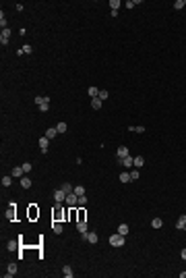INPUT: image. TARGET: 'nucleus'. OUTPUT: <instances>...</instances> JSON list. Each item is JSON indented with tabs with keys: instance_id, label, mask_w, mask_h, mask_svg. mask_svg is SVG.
Wrapping results in <instances>:
<instances>
[{
	"instance_id": "1",
	"label": "nucleus",
	"mask_w": 186,
	"mask_h": 278,
	"mask_svg": "<svg viewBox=\"0 0 186 278\" xmlns=\"http://www.w3.org/2000/svg\"><path fill=\"white\" fill-rule=\"evenodd\" d=\"M52 218H54V222L68 220V210H62L60 206H56V208H54V212H52Z\"/></svg>"
},
{
	"instance_id": "2",
	"label": "nucleus",
	"mask_w": 186,
	"mask_h": 278,
	"mask_svg": "<svg viewBox=\"0 0 186 278\" xmlns=\"http://www.w3.org/2000/svg\"><path fill=\"white\" fill-rule=\"evenodd\" d=\"M124 243H126V239H124L120 232H116V234L110 237V245H112V247H122Z\"/></svg>"
},
{
	"instance_id": "3",
	"label": "nucleus",
	"mask_w": 186,
	"mask_h": 278,
	"mask_svg": "<svg viewBox=\"0 0 186 278\" xmlns=\"http://www.w3.org/2000/svg\"><path fill=\"white\" fill-rule=\"evenodd\" d=\"M64 203L66 206H70V208H79V195L72 191V193H68L66 195V199H64Z\"/></svg>"
},
{
	"instance_id": "4",
	"label": "nucleus",
	"mask_w": 186,
	"mask_h": 278,
	"mask_svg": "<svg viewBox=\"0 0 186 278\" xmlns=\"http://www.w3.org/2000/svg\"><path fill=\"white\" fill-rule=\"evenodd\" d=\"M83 239H85L87 243H91V245H95V243L99 241V237H97V232H85V234H83Z\"/></svg>"
},
{
	"instance_id": "5",
	"label": "nucleus",
	"mask_w": 186,
	"mask_h": 278,
	"mask_svg": "<svg viewBox=\"0 0 186 278\" xmlns=\"http://www.w3.org/2000/svg\"><path fill=\"white\" fill-rule=\"evenodd\" d=\"M8 38H10V29L6 27V29H2V33H0V44H2V46H6V44L10 42Z\"/></svg>"
},
{
	"instance_id": "6",
	"label": "nucleus",
	"mask_w": 186,
	"mask_h": 278,
	"mask_svg": "<svg viewBox=\"0 0 186 278\" xmlns=\"http://www.w3.org/2000/svg\"><path fill=\"white\" fill-rule=\"evenodd\" d=\"M64 199H66V193H64L62 189H56V191H54V201H56V203H62Z\"/></svg>"
},
{
	"instance_id": "7",
	"label": "nucleus",
	"mask_w": 186,
	"mask_h": 278,
	"mask_svg": "<svg viewBox=\"0 0 186 278\" xmlns=\"http://www.w3.org/2000/svg\"><path fill=\"white\" fill-rule=\"evenodd\" d=\"M27 216H29V220H35V218L40 216V210H37V206H35V203H31V206H29V212H27Z\"/></svg>"
},
{
	"instance_id": "8",
	"label": "nucleus",
	"mask_w": 186,
	"mask_h": 278,
	"mask_svg": "<svg viewBox=\"0 0 186 278\" xmlns=\"http://www.w3.org/2000/svg\"><path fill=\"white\" fill-rule=\"evenodd\" d=\"M77 222H87V210L85 208H77Z\"/></svg>"
},
{
	"instance_id": "9",
	"label": "nucleus",
	"mask_w": 186,
	"mask_h": 278,
	"mask_svg": "<svg viewBox=\"0 0 186 278\" xmlns=\"http://www.w3.org/2000/svg\"><path fill=\"white\" fill-rule=\"evenodd\" d=\"M116 156H118V162H122V158H126L128 156V147H118V152H116Z\"/></svg>"
},
{
	"instance_id": "10",
	"label": "nucleus",
	"mask_w": 186,
	"mask_h": 278,
	"mask_svg": "<svg viewBox=\"0 0 186 278\" xmlns=\"http://www.w3.org/2000/svg\"><path fill=\"white\" fill-rule=\"evenodd\" d=\"M122 166H124V168H133V166H135V158H133V156L122 158Z\"/></svg>"
},
{
	"instance_id": "11",
	"label": "nucleus",
	"mask_w": 186,
	"mask_h": 278,
	"mask_svg": "<svg viewBox=\"0 0 186 278\" xmlns=\"http://www.w3.org/2000/svg\"><path fill=\"white\" fill-rule=\"evenodd\" d=\"M25 172H23V166H15L12 170H10V177H15V179H21Z\"/></svg>"
},
{
	"instance_id": "12",
	"label": "nucleus",
	"mask_w": 186,
	"mask_h": 278,
	"mask_svg": "<svg viewBox=\"0 0 186 278\" xmlns=\"http://www.w3.org/2000/svg\"><path fill=\"white\" fill-rule=\"evenodd\" d=\"M118 232H120L122 237H126V234L130 232V226H128V224H124V222H120V224H118Z\"/></svg>"
},
{
	"instance_id": "13",
	"label": "nucleus",
	"mask_w": 186,
	"mask_h": 278,
	"mask_svg": "<svg viewBox=\"0 0 186 278\" xmlns=\"http://www.w3.org/2000/svg\"><path fill=\"white\" fill-rule=\"evenodd\" d=\"M19 247H21V241H19V239L8 241V245H6V249H8V251H15V249H19Z\"/></svg>"
},
{
	"instance_id": "14",
	"label": "nucleus",
	"mask_w": 186,
	"mask_h": 278,
	"mask_svg": "<svg viewBox=\"0 0 186 278\" xmlns=\"http://www.w3.org/2000/svg\"><path fill=\"white\" fill-rule=\"evenodd\" d=\"M15 274H17V264L12 262V264L6 266V276H15Z\"/></svg>"
},
{
	"instance_id": "15",
	"label": "nucleus",
	"mask_w": 186,
	"mask_h": 278,
	"mask_svg": "<svg viewBox=\"0 0 186 278\" xmlns=\"http://www.w3.org/2000/svg\"><path fill=\"white\" fill-rule=\"evenodd\" d=\"M35 104L42 106V104H50V98L48 95H35Z\"/></svg>"
},
{
	"instance_id": "16",
	"label": "nucleus",
	"mask_w": 186,
	"mask_h": 278,
	"mask_svg": "<svg viewBox=\"0 0 186 278\" xmlns=\"http://www.w3.org/2000/svg\"><path fill=\"white\" fill-rule=\"evenodd\" d=\"M184 226H186V216L182 214V216L178 218V222H176V228H178V231H184Z\"/></svg>"
},
{
	"instance_id": "17",
	"label": "nucleus",
	"mask_w": 186,
	"mask_h": 278,
	"mask_svg": "<svg viewBox=\"0 0 186 278\" xmlns=\"http://www.w3.org/2000/svg\"><path fill=\"white\" fill-rule=\"evenodd\" d=\"M48 145H50V139H48V137H42V139H40V147H42V152H44V154L48 152Z\"/></svg>"
},
{
	"instance_id": "18",
	"label": "nucleus",
	"mask_w": 186,
	"mask_h": 278,
	"mask_svg": "<svg viewBox=\"0 0 186 278\" xmlns=\"http://www.w3.org/2000/svg\"><path fill=\"white\" fill-rule=\"evenodd\" d=\"M15 206H17V203H15V201H10V208H8V212H6V218H8V220H12V218H15Z\"/></svg>"
},
{
	"instance_id": "19",
	"label": "nucleus",
	"mask_w": 186,
	"mask_h": 278,
	"mask_svg": "<svg viewBox=\"0 0 186 278\" xmlns=\"http://www.w3.org/2000/svg\"><path fill=\"white\" fill-rule=\"evenodd\" d=\"M101 104H103V102H101L99 98H93V100H91V108H93V110H99V108H101Z\"/></svg>"
},
{
	"instance_id": "20",
	"label": "nucleus",
	"mask_w": 186,
	"mask_h": 278,
	"mask_svg": "<svg viewBox=\"0 0 186 278\" xmlns=\"http://www.w3.org/2000/svg\"><path fill=\"white\" fill-rule=\"evenodd\" d=\"M56 135H58V131H56V127H50V129H48V131H46V137H48V139H54V137H56Z\"/></svg>"
},
{
	"instance_id": "21",
	"label": "nucleus",
	"mask_w": 186,
	"mask_h": 278,
	"mask_svg": "<svg viewBox=\"0 0 186 278\" xmlns=\"http://www.w3.org/2000/svg\"><path fill=\"white\" fill-rule=\"evenodd\" d=\"M62 274H64L66 278H72L75 272H72V268H70V266H64V268H62Z\"/></svg>"
},
{
	"instance_id": "22",
	"label": "nucleus",
	"mask_w": 186,
	"mask_h": 278,
	"mask_svg": "<svg viewBox=\"0 0 186 278\" xmlns=\"http://www.w3.org/2000/svg\"><path fill=\"white\" fill-rule=\"evenodd\" d=\"M77 231L81 232V234H85L87 232V222H77Z\"/></svg>"
},
{
	"instance_id": "23",
	"label": "nucleus",
	"mask_w": 186,
	"mask_h": 278,
	"mask_svg": "<svg viewBox=\"0 0 186 278\" xmlns=\"http://www.w3.org/2000/svg\"><path fill=\"white\" fill-rule=\"evenodd\" d=\"M52 231L56 232V234H60L64 228H62V224H60V222H52Z\"/></svg>"
},
{
	"instance_id": "24",
	"label": "nucleus",
	"mask_w": 186,
	"mask_h": 278,
	"mask_svg": "<svg viewBox=\"0 0 186 278\" xmlns=\"http://www.w3.org/2000/svg\"><path fill=\"white\" fill-rule=\"evenodd\" d=\"M21 187H23V189H29V187H31V179H27V177H21Z\"/></svg>"
},
{
	"instance_id": "25",
	"label": "nucleus",
	"mask_w": 186,
	"mask_h": 278,
	"mask_svg": "<svg viewBox=\"0 0 186 278\" xmlns=\"http://www.w3.org/2000/svg\"><path fill=\"white\" fill-rule=\"evenodd\" d=\"M145 164V158L143 156H135V168H141Z\"/></svg>"
},
{
	"instance_id": "26",
	"label": "nucleus",
	"mask_w": 186,
	"mask_h": 278,
	"mask_svg": "<svg viewBox=\"0 0 186 278\" xmlns=\"http://www.w3.org/2000/svg\"><path fill=\"white\" fill-rule=\"evenodd\" d=\"M128 181H133L130 172H120V183H128Z\"/></svg>"
},
{
	"instance_id": "27",
	"label": "nucleus",
	"mask_w": 186,
	"mask_h": 278,
	"mask_svg": "<svg viewBox=\"0 0 186 278\" xmlns=\"http://www.w3.org/2000/svg\"><path fill=\"white\" fill-rule=\"evenodd\" d=\"M12 179L15 177H2V187H10L12 185Z\"/></svg>"
},
{
	"instance_id": "28",
	"label": "nucleus",
	"mask_w": 186,
	"mask_h": 278,
	"mask_svg": "<svg viewBox=\"0 0 186 278\" xmlns=\"http://www.w3.org/2000/svg\"><path fill=\"white\" fill-rule=\"evenodd\" d=\"M87 93L91 95V100H93V98H97V95H99V89H97V87H93V85H91V87L87 89Z\"/></svg>"
},
{
	"instance_id": "29",
	"label": "nucleus",
	"mask_w": 186,
	"mask_h": 278,
	"mask_svg": "<svg viewBox=\"0 0 186 278\" xmlns=\"http://www.w3.org/2000/svg\"><path fill=\"white\" fill-rule=\"evenodd\" d=\"M161 224H163V220H161V218H153V222H151V226H153V228H161Z\"/></svg>"
},
{
	"instance_id": "30",
	"label": "nucleus",
	"mask_w": 186,
	"mask_h": 278,
	"mask_svg": "<svg viewBox=\"0 0 186 278\" xmlns=\"http://www.w3.org/2000/svg\"><path fill=\"white\" fill-rule=\"evenodd\" d=\"M60 189H62V191H64V193H66V195H68V193H72V191H75V187H70V185H68V183H64V185L60 187Z\"/></svg>"
},
{
	"instance_id": "31",
	"label": "nucleus",
	"mask_w": 186,
	"mask_h": 278,
	"mask_svg": "<svg viewBox=\"0 0 186 278\" xmlns=\"http://www.w3.org/2000/svg\"><path fill=\"white\" fill-rule=\"evenodd\" d=\"M56 131L58 133H66V123H58L56 125Z\"/></svg>"
},
{
	"instance_id": "32",
	"label": "nucleus",
	"mask_w": 186,
	"mask_h": 278,
	"mask_svg": "<svg viewBox=\"0 0 186 278\" xmlns=\"http://www.w3.org/2000/svg\"><path fill=\"white\" fill-rule=\"evenodd\" d=\"M110 6H112V10H118L120 8V0H110Z\"/></svg>"
},
{
	"instance_id": "33",
	"label": "nucleus",
	"mask_w": 186,
	"mask_h": 278,
	"mask_svg": "<svg viewBox=\"0 0 186 278\" xmlns=\"http://www.w3.org/2000/svg\"><path fill=\"white\" fill-rule=\"evenodd\" d=\"M87 206V195H79V208Z\"/></svg>"
},
{
	"instance_id": "34",
	"label": "nucleus",
	"mask_w": 186,
	"mask_h": 278,
	"mask_svg": "<svg viewBox=\"0 0 186 278\" xmlns=\"http://www.w3.org/2000/svg\"><path fill=\"white\" fill-rule=\"evenodd\" d=\"M186 4H184V0H176V2H174V8H176V10H180V8H184Z\"/></svg>"
},
{
	"instance_id": "35",
	"label": "nucleus",
	"mask_w": 186,
	"mask_h": 278,
	"mask_svg": "<svg viewBox=\"0 0 186 278\" xmlns=\"http://www.w3.org/2000/svg\"><path fill=\"white\" fill-rule=\"evenodd\" d=\"M75 193H77V195H85V187L77 185V187H75Z\"/></svg>"
},
{
	"instance_id": "36",
	"label": "nucleus",
	"mask_w": 186,
	"mask_h": 278,
	"mask_svg": "<svg viewBox=\"0 0 186 278\" xmlns=\"http://www.w3.org/2000/svg\"><path fill=\"white\" fill-rule=\"evenodd\" d=\"M108 95H110V93L105 92V89H99V95H97V98H99V100L103 102V100H108Z\"/></svg>"
},
{
	"instance_id": "37",
	"label": "nucleus",
	"mask_w": 186,
	"mask_h": 278,
	"mask_svg": "<svg viewBox=\"0 0 186 278\" xmlns=\"http://www.w3.org/2000/svg\"><path fill=\"white\" fill-rule=\"evenodd\" d=\"M139 177H141L139 168H135V170H133V172H130V179H133V181H137V179H139Z\"/></svg>"
},
{
	"instance_id": "38",
	"label": "nucleus",
	"mask_w": 186,
	"mask_h": 278,
	"mask_svg": "<svg viewBox=\"0 0 186 278\" xmlns=\"http://www.w3.org/2000/svg\"><path fill=\"white\" fill-rule=\"evenodd\" d=\"M137 4H139V2H135V0H128V2H126V4H124V6H126V8H135V6H137Z\"/></svg>"
},
{
	"instance_id": "39",
	"label": "nucleus",
	"mask_w": 186,
	"mask_h": 278,
	"mask_svg": "<svg viewBox=\"0 0 186 278\" xmlns=\"http://www.w3.org/2000/svg\"><path fill=\"white\" fill-rule=\"evenodd\" d=\"M31 52H33V48L29 46V44H27V46H23V54H31Z\"/></svg>"
},
{
	"instance_id": "40",
	"label": "nucleus",
	"mask_w": 186,
	"mask_h": 278,
	"mask_svg": "<svg viewBox=\"0 0 186 278\" xmlns=\"http://www.w3.org/2000/svg\"><path fill=\"white\" fill-rule=\"evenodd\" d=\"M23 172H31V164H29V162L23 164Z\"/></svg>"
},
{
	"instance_id": "41",
	"label": "nucleus",
	"mask_w": 186,
	"mask_h": 278,
	"mask_svg": "<svg viewBox=\"0 0 186 278\" xmlns=\"http://www.w3.org/2000/svg\"><path fill=\"white\" fill-rule=\"evenodd\" d=\"M48 108H50V104H42V106H40V110H42V112H46Z\"/></svg>"
},
{
	"instance_id": "42",
	"label": "nucleus",
	"mask_w": 186,
	"mask_h": 278,
	"mask_svg": "<svg viewBox=\"0 0 186 278\" xmlns=\"http://www.w3.org/2000/svg\"><path fill=\"white\" fill-rule=\"evenodd\" d=\"M135 131H137V133H143V131H145V127H143V125H139V127H135Z\"/></svg>"
},
{
	"instance_id": "43",
	"label": "nucleus",
	"mask_w": 186,
	"mask_h": 278,
	"mask_svg": "<svg viewBox=\"0 0 186 278\" xmlns=\"http://www.w3.org/2000/svg\"><path fill=\"white\" fill-rule=\"evenodd\" d=\"M180 257H182V260H184V262H186V247H184V249H182V251H180Z\"/></svg>"
},
{
	"instance_id": "44",
	"label": "nucleus",
	"mask_w": 186,
	"mask_h": 278,
	"mask_svg": "<svg viewBox=\"0 0 186 278\" xmlns=\"http://www.w3.org/2000/svg\"><path fill=\"white\" fill-rule=\"evenodd\" d=\"M184 228H186V226H184Z\"/></svg>"
}]
</instances>
